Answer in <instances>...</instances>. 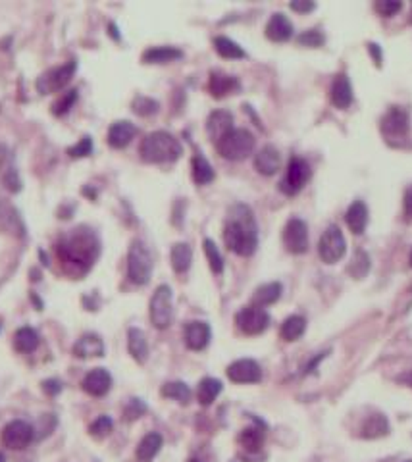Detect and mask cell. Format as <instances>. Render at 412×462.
<instances>
[{"label": "cell", "mask_w": 412, "mask_h": 462, "mask_svg": "<svg viewBox=\"0 0 412 462\" xmlns=\"http://www.w3.org/2000/svg\"><path fill=\"white\" fill-rule=\"evenodd\" d=\"M137 135V127L127 120L122 122H114L108 129V145L114 149H123L133 141V137Z\"/></svg>", "instance_id": "44dd1931"}, {"label": "cell", "mask_w": 412, "mask_h": 462, "mask_svg": "<svg viewBox=\"0 0 412 462\" xmlns=\"http://www.w3.org/2000/svg\"><path fill=\"white\" fill-rule=\"evenodd\" d=\"M189 462H198V461H189Z\"/></svg>", "instance_id": "91938a15"}, {"label": "cell", "mask_w": 412, "mask_h": 462, "mask_svg": "<svg viewBox=\"0 0 412 462\" xmlns=\"http://www.w3.org/2000/svg\"><path fill=\"white\" fill-rule=\"evenodd\" d=\"M297 41H299L302 47H322L326 43V37L320 33L318 29H309V31L300 33Z\"/></svg>", "instance_id": "f6af8a7d"}, {"label": "cell", "mask_w": 412, "mask_h": 462, "mask_svg": "<svg viewBox=\"0 0 412 462\" xmlns=\"http://www.w3.org/2000/svg\"><path fill=\"white\" fill-rule=\"evenodd\" d=\"M345 222L353 233H362L368 226V207L362 200H355L345 214Z\"/></svg>", "instance_id": "d4e9b609"}, {"label": "cell", "mask_w": 412, "mask_h": 462, "mask_svg": "<svg viewBox=\"0 0 412 462\" xmlns=\"http://www.w3.org/2000/svg\"><path fill=\"white\" fill-rule=\"evenodd\" d=\"M179 58H183V52L176 47H152L143 52L145 64H168Z\"/></svg>", "instance_id": "4316f807"}, {"label": "cell", "mask_w": 412, "mask_h": 462, "mask_svg": "<svg viewBox=\"0 0 412 462\" xmlns=\"http://www.w3.org/2000/svg\"><path fill=\"white\" fill-rule=\"evenodd\" d=\"M150 322L154 328L166 330L172 324V287L160 285L150 299Z\"/></svg>", "instance_id": "ba28073f"}, {"label": "cell", "mask_w": 412, "mask_h": 462, "mask_svg": "<svg viewBox=\"0 0 412 462\" xmlns=\"http://www.w3.org/2000/svg\"><path fill=\"white\" fill-rule=\"evenodd\" d=\"M91 152H93V141H91V137H87V135H85L83 139L77 143L75 147L68 149V154H70L72 158H83V156H89Z\"/></svg>", "instance_id": "7dc6e473"}, {"label": "cell", "mask_w": 412, "mask_h": 462, "mask_svg": "<svg viewBox=\"0 0 412 462\" xmlns=\"http://www.w3.org/2000/svg\"><path fill=\"white\" fill-rule=\"evenodd\" d=\"M43 389H45L47 395L54 397L62 391V384L58 379H47V381H43Z\"/></svg>", "instance_id": "681fc988"}, {"label": "cell", "mask_w": 412, "mask_h": 462, "mask_svg": "<svg viewBox=\"0 0 412 462\" xmlns=\"http://www.w3.org/2000/svg\"><path fill=\"white\" fill-rule=\"evenodd\" d=\"M227 377L234 384H258L262 379V370L256 360L241 359L227 366Z\"/></svg>", "instance_id": "5bb4252c"}, {"label": "cell", "mask_w": 412, "mask_h": 462, "mask_svg": "<svg viewBox=\"0 0 412 462\" xmlns=\"http://www.w3.org/2000/svg\"><path fill=\"white\" fill-rule=\"evenodd\" d=\"M320 258L326 262V264H336L339 262L347 253V243L345 237L341 233V229L338 226H329L324 235L320 239L318 245Z\"/></svg>", "instance_id": "9c48e42d"}, {"label": "cell", "mask_w": 412, "mask_h": 462, "mask_svg": "<svg viewBox=\"0 0 412 462\" xmlns=\"http://www.w3.org/2000/svg\"><path fill=\"white\" fill-rule=\"evenodd\" d=\"M235 324H237V328L243 331L245 335H258V333L266 331L268 324H270V316H268V312L264 311V308L251 304V306H245V308L237 312Z\"/></svg>", "instance_id": "8fae6325"}, {"label": "cell", "mask_w": 412, "mask_h": 462, "mask_svg": "<svg viewBox=\"0 0 412 462\" xmlns=\"http://www.w3.org/2000/svg\"><path fill=\"white\" fill-rule=\"evenodd\" d=\"M239 443L243 447L245 451H249V453H256V451H260L264 445V432L260 428H247L241 432L239 435Z\"/></svg>", "instance_id": "d590c367"}, {"label": "cell", "mask_w": 412, "mask_h": 462, "mask_svg": "<svg viewBox=\"0 0 412 462\" xmlns=\"http://www.w3.org/2000/svg\"><path fill=\"white\" fill-rule=\"evenodd\" d=\"M409 260H411V266H412V251H411V258H409Z\"/></svg>", "instance_id": "6f0895ef"}, {"label": "cell", "mask_w": 412, "mask_h": 462, "mask_svg": "<svg viewBox=\"0 0 412 462\" xmlns=\"http://www.w3.org/2000/svg\"><path fill=\"white\" fill-rule=\"evenodd\" d=\"M307 330V320L302 316H289L287 320L281 324L280 335L283 341H297Z\"/></svg>", "instance_id": "e575fe53"}, {"label": "cell", "mask_w": 412, "mask_h": 462, "mask_svg": "<svg viewBox=\"0 0 412 462\" xmlns=\"http://www.w3.org/2000/svg\"><path fill=\"white\" fill-rule=\"evenodd\" d=\"M0 229L16 237L25 235V226L19 212L10 204L8 200H0Z\"/></svg>", "instance_id": "2e32d148"}, {"label": "cell", "mask_w": 412, "mask_h": 462, "mask_svg": "<svg viewBox=\"0 0 412 462\" xmlns=\"http://www.w3.org/2000/svg\"><path fill=\"white\" fill-rule=\"evenodd\" d=\"M141 158L150 164L176 162L181 156V143L168 132L149 133L141 143Z\"/></svg>", "instance_id": "3957f363"}, {"label": "cell", "mask_w": 412, "mask_h": 462, "mask_svg": "<svg viewBox=\"0 0 412 462\" xmlns=\"http://www.w3.org/2000/svg\"><path fill=\"white\" fill-rule=\"evenodd\" d=\"M75 70H77V64H75L74 60H70V62L62 64V66L50 67L45 74H41V77L37 79V91L41 94L62 91L72 81V77L75 76Z\"/></svg>", "instance_id": "52a82bcc"}, {"label": "cell", "mask_w": 412, "mask_h": 462, "mask_svg": "<svg viewBox=\"0 0 412 462\" xmlns=\"http://www.w3.org/2000/svg\"><path fill=\"white\" fill-rule=\"evenodd\" d=\"M404 214L412 218V185L404 191Z\"/></svg>", "instance_id": "f907efd6"}, {"label": "cell", "mask_w": 412, "mask_h": 462, "mask_svg": "<svg viewBox=\"0 0 412 462\" xmlns=\"http://www.w3.org/2000/svg\"><path fill=\"white\" fill-rule=\"evenodd\" d=\"M6 158H8V151H6V147L0 145V170H2V166H4Z\"/></svg>", "instance_id": "db71d44e"}, {"label": "cell", "mask_w": 412, "mask_h": 462, "mask_svg": "<svg viewBox=\"0 0 412 462\" xmlns=\"http://www.w3.org/2000/svg\"><path fill=\"white\" fill-rule=\"evenodd\" d=\"M133 112L139 114V116H152V114L158 112L160 104L154 101V98H150V96H137L132 104Z\"/></svg>", "instance_id": "b9f144b4"}, {"label": "cell", "mask_w": 412, "mask_h": 462, "mask_svg": "<svg viewBox=\"0 0 412 462\" xmlns=\"http://www.w3.org/2000/svg\"><path fill=\"white\" fill-rule=\"evenodd\" d=\"M214 48L216 52L220 54L222 58H231V60H239V58L247 56V52H245L243 48L239 47L235 41L227 37H216L214 39Z\"/></svg>", "instance_id": "74e56055"}, {"label": "cell", "mask_w": 412, "mask_h": 462, "mask_svg": "<svg viewBox=\"0 0 412 462\" xmlns=\"http://www.w3.org/2000/svg\"><path fill=\"white\" fill-rule=\"evenodd\" d=\"M14 347L19 353H33L39 347V333L33 328H19L14 335Z\"/></svg>", "instance_id": "836d02e7"}, {"label": "cell", "mask_w": 412, "mask_h": 462, "mask_svg": "<svg viewBox=\"0 0 412 462\" xmlns=\"http://www.w3.org/2000/svg\"><path fill=\"white\" fill-rule=\"evenodd\" d=\"M114 422L110 416H99L93 424L89 426V434L93 435L94 439H104L106 435L112 432Z\"/></svg>", "instance_id": "60d3db41"}, {"label": "cell", "mask_w": 412, "mask_h": 462, "mask_svg": "<svg viewBox=\"0 0 412 462\" xmlns=\"http://www.w3.org/2000/svg\"><path fill=\"white\" fill-rule=\"evenodd\" d=\"M172 266L178 274H185L191 268V262H193V251L187 243H176L172 246Z\"/></svg>", "instance_id": "4dcf8cb0"}, {"label": "cell", "mask_w": 412, "mask_h": 462, "mask_svg": "<svg viewBox=\"0 0 412 462\" xmlns=\"http://www.w3.org/2000/svg\"><path fill=\"white\" fill-rule=\"evenodd\" d=\"M370 52H372V54H374L375 64H378V66H380V64H382V50H380V48H378V45H372V43H370Z\"/></svg>", "instance_id": "f5cc1de1"}, {"label": "cell", "mask_w": 412, "mask_h": 462, "mask_svg": "<svg viewBox=\"0 0 412 462\" xmlns=\"http://www.w3.org/2000/svg\"><path fill=\"white\" fill-rule=\"evenodd\" d=\"M212 331L206 322H189L185 328V345L191 350H203L210 343Z\"/></svg>", "instance_id": "ac0fdd59"}, {"label": "cell", "mask_w": 412, "mask_h": 462, "mask_svg": "<svg viewBox=\"0 0 412 462\" xmlns=\"http://www.w3.org/2000/svg\"><path fill=\"white\" fill-rule=\"evenodd\" d=\"M406 381H409V384H411V386H412V372H411V374H409V377H406Z\"/></svg>", "instance_id": "11a10c76"}, {"label": "cell", "mask_w": 412, "mask_h": 462, "mask_svg": "<svg viewBox=\"0 0 412 462\" xmlns=\"http://www.w3.org/2000/svg\"><path fill=\"white\" fill-rule=\"evenodd\" d=\"M74 355L77 359H91V357H103L104 343L96 333H85L81 339L74 345Z\"/></svg>", "instance_id": "cb8c5ba5"}, {"label": "cell", "mask_w": 412, "mask_h": 462, "mask_svg": "<svg viewBox=\"0 0 412 462\" xmlns=\"http://www.w3.org/2000/svg\"><path fill=\"white\" fill-rule=\"evenodd\" d=\"M160 393H162V397L174 399V401L183 403V405L191 401V389H189L187 384H183V381H168V384L162 386Z\"/></svg>", "instance_id": "8d00e7d4"}, {"label": "cell", "mask_w": 412, "mask_h": 462, "mask_svg": "<svg viewBox=\"0 0 412 462\" xmlns=\"http://www.w3.org/2000/svg\"><path fill=\"white\" fill-rule=\"evenodd\" d=\"M191 168H193V180H195L197 185H206V183H210V181L214 180V170H212L210 162L206 160L200 152H197L193 156Z\"/></svg>", "instance_id": "d6a6232c"}, {"label": "cell", "mask_w": 412, "mask_h": 462, "mask_svg": "<svg viewBox=\"0 0 412 462\" xmlns=\"http://www.w3.org/2000/svg\"><path fill=\"white\" fill-rule=\"evenodd\" d=\"M222 381L220 379H216V377H205L200 384H198V403L203 406L212 405L216 401V397L222 393Z\"/></svg>", "instance_id": "1f68e13d"}, {"label": "cell", "mask_w": 412, "mask_h": 462, "mask_svg": "<svg viewBox=\"0 0 412 462\" xmlns=\"http://www.w3.org/2000/svg\"><path fill=\"white\" fill-rule=\"evenodd\" d=\"M291 8L297 12H310L314 10V2H291Z\"/></svg>", "instance_id": "816d5d0a"}, {"label": "cell", "mask_w": 412, "mask_h": 462, "mask_svg": "<svg viewBox=\"0 0 412 462\" xmlns=\"http://www.w3.org/2000/svg\"><path fill=\"white\" fill-rule=\"evenodd\" d=\"M310 174L312 171H310L309 162L295 156V158H291L287 171H285V176H283V180L280 183V189L285 195H297L300 189L309 183Z\"/></svg>", "instance_id": "30bf717a"}, {"label": "cell", "mask_w": 412, "mask_h": 462, "mask_svg": "<svg viewBox=\"0 0 412 462\" xmlns=\"http://www.w3.org/2000/svg\"><path fill=\"white\" fill-rule=\"evenodd\" d=\"M145 412H147V405H145L141 399H130V403H127L125 408H123V416H125L127 422L137 420V418H141Z\"/></svg>", "instance_id": "ee69618b"}, {"label": "cell", "mask_w": 412, "mask_h": 462, "mask_svg": "<svg viewBox=\"0 0 412 462\" xmlns=\"http://www.w3.org/2000/svg\"><path fill=\"white\" fill-rule=\"evenodd\" d=\"M406 462H412V461H406Z\"/></svg>", "instance_id": "94428289"}, {"label": "cell", "mask_w": 412, "mask_h": 462, "mask_svg": "<svg viewBox=\"0 0 412 462\" xmlns=\"http://www.w3.org/2000/svg\"><path fill=\"white\" fill-rule=\"evenodd\" d=\"M152 275V256L143 241H133L127 253V277L135 285H147Z\"/></svg>", "instance_id": "5b68a950"}, {"label": "cell", "mask_w": 412, "mask_h": 462, "mask_svg": "<svg viewBox=\"0 0 412 462\" xmlns=\"http://www.w3.org/2000/svg\"><path fill=\"white\" fill-rule=\"evenodd\" d=\"M0 462H6V459H4V454L0 453Z\"/></svg>", "instance_id": "9f6ffc18"}, {"label": "cell", "mask_w": 412, "mask_h": 462, "mask_svg": "<svg viewBox=\"0 0 412 462\" xmlns=\"http://www.w3.org/2000/svg\"><path fill=\"white\" fill-rule=\"evenodd\" d=\"M283 245L293 255H302L309 249V227L300 218H291L283 229Z\"/></svg>", "instance_id": "4fadbf2b"}, {"label": "cell", "mask_w": 412, "mask_h": 462, "mask_svg": "<svg viewBox=\"0 0 412 462\" xmlns=\"http://www.w3.org/2000/svg\"><path fill=\"white\" fill-rule=\"evenodd\" d=\"M234 129V116L227 110H216L206 120V132L212 141H220L227 133Z\"/></svg>", "instance_id": "e0dca14e"}, {"label": "cell", "mask_w": 412, "mask_h": 462, "mask_svg": "<svg viewBox=\"0 0 412 462\" xmlns=\"http://www.w3.org/2000/svg\"><path fill=\"white\" fill-rule=\"evenodd\" d=\"M387 434H389V422L384 414L368 416L360 428V437H364V439H375V437H384Z\"/></svg>", "instance_id": "83f0119b"}, {"label": "cell", "mask_w": 412, "mask_h": 462, "mask_svg": "<svg viewBox=\"0 0 412 462\" xmlns=\"http://www.w3.org/2000/svg\"><path fill=\"white\" fill-rule=\"evenodd\" d=\"M368 270H370V256L366 255L364 251H356L353 262L349 266L351 275L356 277V280H360V277H364V275L368 274Z\"/></svg>", "instance_id": "ab89813d"}, {"label": "cell", "mask_w": 412, "mask_h": 462, "mask_svg": "<svg viewBox=\"0 0 412 462\" xmlns=\"http://www.w3.org/2000/svg\"><path fill=\"white\" fill-rule=\"evenodd\" d=\"M75 101H77V89H72V91L62 94V98H58L56 103L52 104V112L56 114V116H64L74 106Z\"/></svg>", "instance_id": "7bdbcfd3"}, {"label": "cell", "mask_w": 412, "mask_h": 462, "mask_svg": "<svg viewBox=\"0 0 412 462\" xmlns=\"http://www.w3.org/2000/svg\"><path fill=\"white\" fill-rule=\"evenodd\" d=\"M127 349L133 359L137 360L139 364H145L149 359V343L145 333L139 328H132L127 331Z\"/></svg>", "instance_id": "484cf974"}, {"label": "cell", "mask_w": 412, "mask_h": 462, "mask_svg": "<svg viewBox=\"0 0 412 462\" xmlns=\"http://www.w3.org/2000/svg\"><path fill=\"white\" fill-rule=\"evenodd\" d=\"M4 185L12 191V193H18L19 189H21V181L18 178V171L14 170V168H8L6 174H4Z\"/></svg>", "instance_id": "c3c4849f"}, {"label": "cell", "mask_w": 412, "mask_h": 462, "mask_svg": "<svg viewBox=\"0 0 412 462\" xmlns=\"http://www.w3.org/2000/svg\"><path fill=\"white\" fill-rule=\"evenodd\" d=\"M280 152L272 145H266L264 149H260L258 154H256V158H254V168L260 171L262 176H274L276 171L280 170Z\"/></svg>", "instance_id": "7402d4cb"}, {"label": "cell", "mask_w": 412, "mask_h": 462, "mask_svg": "<svg viewBox=\"0 0 412 462\" xmlns=\"http://www.w3.org/2000/svg\"><path fill=\"white\" fill-rule=\"evenodd\" d=\"M409 132H411L409 114L404 112L401 106L389 108L382 118V133H384L385 141L391 143V145H403L409 139Z\"/></svg>", "instance_id": "8992f818"}, {"label": "cell", "mask_w": 412, "mask_h": 462, "mask_svg": "<svg viewBox=\"0 0 412 462\" xmlns=\"http://www.w3.org/2000/svg\"><path fill=\"white\" fill-rule=\"evenodd\" d=\"M110 387H112V376L108 370L94 368L83 377V389L89 395L104 397L110 391Z\"/></svg>", "instance_id": "9a60e30c"}, {"label": "cell", "mask_w": 412, "mask_h": 462, "mask_svg": "<svg viewBox=\"0 0 412 462\" xmlns=\"http://www.w3.org/2000/svg\"><path fill=\"white\" fill-rule=\"evenodd\" d=\"M35 439V430L33 426L23 422V420H12L6 428L2 430V443L12 451H23Z\"/></svg>", "instance_id": "7c38bea8"}, {"label": "cell", "mask_w": 412, "mask_h": 462, "mask_svg": "<svg viewBox=\"0 0 412 462\" xmlns=\"http://www.w3.org/2000/svg\"><path fill=\"white\" fill-rule=\"evenodd\" d=\"M266 37L274 43H283L293 37V23L283 14H274L266 25Z\"/></svg>", "instance_id": "603a6c76"}, {"label": "cell", "mask_w": 412, "mask_h": 462, "mask_svg": "<svg viewBox=\"0 0 412 462\" xmlns=\"http://www.w3.org/2000/svg\"><path fill=\"white\" fill-rule=\"evenodd\" d=\"M401 8H403V2H399V0H380V2H375V12L382 14L384 18H391Z\"/></svg>", "instance_id": "bcb514c9"}, {"label": "cell", "mask_w": 412, "mask_h": 462, "mask_svg": "<svg viewBox=\"0 0 412 462\" xmlns=\"http://www.w3.org/2000/svg\"><path fill=\"white\" fill-rule=\"evenodd\" d=\"M218 152L227 160H243L254 151V135L243 127H234L216 143Z\"/></svg>", "instance_id": "277c9868"}, {"label": "cell", "mask_w": 412, "mask_h": 462, "mask_svg": "<svg viewBox=\"0 0 412 462\" xmlns=\"http://www.w3.org/2000/svg\"><path fill=\"white\" fill-rule=\"evenodd\" d=\"M225 246L239 256H251L258 246V226L251 208L235 204L227 212L224 226Z\"/></svg>", "instance_id": "6da1fadb"}, {"label": "cell", "mask_w": 412, "mask_h": 462, "mask_svg": "<svg viewBox=\"0 0 412 462\" xmlns=\"http://www.w3.org/2000/svg\"><path fill=\"white\" fill-rule=\"evenodd\" d=\"M239 81L237 77L224 74V72H212L208 79V91L216 98H224L227 94H234L239 91Z\"/></svg>", "instance_id": "d6986e66"}, {"label": "cell", "mask_w": 412, "mask_h": 462, "mask_svg": "<svg viewBox=\"0 0 412 462\" xmlns=\"http://www.w3.org/2000/svg\"><path fill=\"white\" fill-rule=\"evenodd\" d=\"M160 449H162V435L156 434V432H150L137 445V459L141 462H150L160 453Z\"/></svg>", "instance_id": "f1b7e54d"}, {"label": "cell", "mask_w": 412, "mask_h": 462, "mask_svg": "<svg viewBox=\"0 0 412 462\" xmlns=\"http://www.w3.org/2000/svg\"><path fill=\"white\" fill-rule=\"evenodd\" d=\"M205 255L208 258V264L212 268V272L214 274H222L224 272V258H222L212 239H205Z\"/></svg>", "instance_id": "f35d334b"}, {"label": "cell", "mask_w": 412, "mask_h": 462, "mask_svg": "<svg viewBox=\"0 0 412 462\" xmlns=\"http://www.w3.org/2000/svg\"><path fill=\"white\" fill-rule=\"evenodd\" d=\"M411 23H412V10H411Z\"/></svg>", "instance_id": "680465c9"}, {"label": "cell", "mask_w": 412, "mask_h": 462, "mask_svg": "<svg viewBox=\"0 0 412 462\" xmlns=\"http://www.w3.org/2000/svg\"><path fill=\"white\" fill-rule=\"evenodd\" d=\"M281 291H283V287H281V283L272 282V283H264L260 285L253 295V304L254 306H270L274 302L278 301L281 297Z\"/></svg>", "instance_id": "f546056e"}, {"label": "cell", "mask_w": 412, "mask_h": 462, "mask_svg": "<svg viewBox=\"0 0 412 462\" xmlns=\"http://www.w3.org/2000/svg\"><path fill=\"white\" fill-rule=\"evenodd\" d=\"M329 98L339 110H345L353 104V85L345 74H339L329 87Z\"/></svg>", "instance_id": "ffe728a7"}, {"label": "cell", "mask_w": 412, "mask_h": 462, "mask_svg": "<svg viewBox=\"0 0 412 462\" xmlns=\"http://www.w3.org/2000/svg\"><path fill=\"white\" fill-rule=\"evenodd\" d=\"M60 262L72 266L79 272H87L99 256V241L91 231L72 229L56 245Z\"/></svg>", "instance_id": "7a4b0ae2"}]
</instances>
